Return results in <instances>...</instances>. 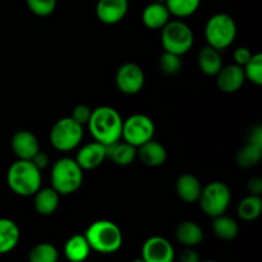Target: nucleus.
<instances>
[{
	"label": "nucleus",
	"mask_w": 262,
	"mask_h": 262,
	"mask_svg": "<svg viewBox=\"0 0 262 262\" xmlns=\"http://www.w3.org/2000/svg\"><path fill=\"white\" fill-rule=\"evenodd\" d=\"M89 128L95 141L109 146L122 138L123 119L118 110L112 106H99L92 110Z\"/></svg>",
	"instance_id": "nucleus-1"
},
{
	"label": "nucleus",
	"mask_w": 262,
	"mask_h": 262,
	"mask_svg": "<svg viewBox=\"0 0 262 262\" xmlns=\"http://www.w3.org/2000/svg\"><path fill=\"white\" fill-rule=\"evenodd\" d=\"M7 183L10 191L18 196H33L41 188L42 176L32 161L18 159L8 169Z\"/></svg>",
	"instance_id": "nucleus-2"
},
{
	"label": "nucleus",
	"mask_w": 262,
	"mask_h": 262,
	"mask_svg": "<svg viewBox=\"0 0 262 262\" xmlns=\"http://www.w3.org/2000/svg\"><path fill=\"white\" fill-rule=\"evenodd\" d=\"M91 251L109 255L120 250L123 245V234L120 228L110 220H96L84 233Z\"/></svg>",
	"instance_id": "nucleus-3"
},
{
	"label": "nucleus",
	"mask_w": 262,
	"mask_h": 262,
	"mask_svg": "<svg viewBox=\"0 0 262 262\" xmlns=\"http://www.w3.org/2000/svg\"><path fill=\"white\" fill-rule=\"evenodd\" d=\"M51 187L59 194H72L83 182V170L74 159L61 158L51 168Z\"/></svg>",
	"instance_id": "nucleus-4"
},
{
	"label": "nucleus",
	"mask_w": 262,
	"mask_h": 262,
	"mask_svg": "<svg viewBox=\"0 0 262 262\" xmlns=\"http://www.w3.org/2000/svg\"><path fill=\"white\" fill-rule=\"evenodd\" d=\"M237 36L235 20L227 13H216L209 18L205 26V37L207 45L216 50L229 48Z\"/></svg>",
	"instance_id": "nucleus-5"
},
{
	"label": "nucleus",
	"mask_w": 262,
	"mask_h": 262,
	"mask_svg": "<svg viewBox=\"0 0 262 262\" xmlns=\"http://www.w3.org/2000/svg\"><path fill=\"white\" fill-rule=\"evenodd\" d=\"M193 41L191 27L182 20H169L161 28V45L164 51L182 56L191 50Z\"/></svg>",
	"instance_id": "nucleus-6"
},
{
	"label": "nucleus",
	"mask_w": 262,
	"mask_h": 262,
	"mask_svg": "<svg viewBox=\"0 0 262 262\" xmlns=\"http://www.w3.org/2000/svg\"><path fill=\"white\" fill-rule=\"evenodd\" d=\"M83 138V125L71 117L56 120L50 130V142L54 148L61 152L72 151L81 143Z\"/></svg>",
	"instance_id": "nucleus-7"
},
{
	"label": "nucleus",
	"mask_w": 262,
	"mask_h": 262,
	"mask_svg": "<svg viewBox=\"0 0 262 262\" xmlns=\"http://www.w3.org/2000/svg\"><path fill=\"white\" fill-rule=\"evenodd\" d=\"M232 201V193L229 187L223 182H211L202 187L200 194V206L207 216H219L225 214Z\"/></svg>",
	"instance_id": "nucleus-8"
},
{
	"label": "nucleus",
	"mask_w": 262,
	"mask_h": 262,
	"mask_svg": "<svg viewBox=\"0 0 262 262\" xmlns=\"http://www.w3.org/2000/svg\"><path fill=\"white\" fill-rule=\"evenodd\" d=\"M154 135H155V124L147 115L133 114L123 120L122 138L135 147L152 140Z\"/></svg>",
	"instance_id": "nucleus-9"
},
{
	"label": "nucleus",
	"mask_w": 262,
	"mask_h": 262,
	"mask_svg": "<svg viewBox=\"0 0 262 262\" xmlns=\"http://www.w3.org/2000/svg\"><path fill=\"white\" fill-rule=\"evenodd\" d=\"M118 90L125 95H136L143 89L145 73L138 64L128 61L118 68L115 74Z\"/></svg>",
	"instance_id": "nucleus-10"
},
{
	"label": "nucleus",
	"mask_w": 262,
	"mask_h": 262,
	"mask_svg": "<svg viewBox=\"0 0 262 262\" xmlns=\"http://www.w3.org/2000/svg\"><path fill=\"white\" fill-rule=\"evenodd\" d=\"M141 253V257L145 262H174L176 258L171 243L166 238L159 235L146 239Z\"/></svg>",
	"instance_id": "nucleus-11"
},
{
	"label": "nucleus",
	"mask_w": 262,
	"mask_h": 262,
	"mask_svg": "<svg viewBox=\"0 0 262 262\" xmlns=\"http://www.w3.org/2000/svg\"><path fill=\"white\" fill-rule=\"evenodd\" d=\"M128 0H99L96 4V15L105 25H117L127 15Z\"/></svg>",
	"instance_id": "nucleus-12"
},
{
	"label": "nucleus",
	"mask_w": 262,
	"mask_h": 262,
	"mask_svg": "<svg viewBox=\"0 0 262 262\" xmlns=\"http://www.w3.org/2000/svg\"><path fill=\"white\" fill-rule=\"evenodd\" d=\"M12 150L19 160H31L40 151V142L31 130H18L12 137Z\"/></svg>",
	"instance_id": "nucleus-13"
},
{
	"label": "nucleus",
	"mask_w": 262,
	"mask_h": 262,
	"mask_svg": "<svg viewBox=\"0 0 262 262\" xmlns=\"http://www.w3.org/2000/svg\"><path fill=\"white\" fill-rule=\"evenodd\" d=\"M246 76L243 67L238 64L222 67L219 73L216 74V84L219 90L225 94H234L245 84Z\"/></svg>",
	"instance_id": "nucleus-14"
},
{
	"label": "nucleus",
	"mask_w": 262,
	"mask_h": 262,
	"mask_svg": "<svg viewBox=\"0 0 262 262\" xmlns=\"http://www.w3.org/2000/svg\"><path fill=\"white\" fill-rule=\"evenodd\" d=\"M105 159H106V146L95 141L79 148L74 160L81 166L82 170H94L104 163Z\"/></svg>",
	"instance_id": "nucleus-15"
},
{
	"label": "nucleus",
	"mask_w": 262,
	"mask_h": 262,
	"mask_svg": "<svg viewBox=\"0 0 262 262\" xmlns=\"http://www.w3.org/2000/svg\"><path fill=\"white\" fill-rule=\"evenodd\" d=\"M137 158H140V160L145 165L156 168V166H160L165 163L166 158H168V152H166L165 147L160 142L150 140L143 143V145L138 146Z\"/></svg>",
	"instance_id": "nucleus-16"
},
{
	"label": "nucleus",
	"mask_w": 262,
	"mask_h": 262,
	"mask_svg": "<svg viewBox=\"0 0 262 262\" xmlns=\"http://www.w3.org/2000/svg\"><path fill=\"white\" fill-rule=\"evenodd\" d=\"M176 191L179 199L183 200L184 202L194 204V202L199 201L200 194H201V182L193 174H182L176 182Z\"/></svg>",
	"instance_id": "nucleus-17"
},
{
	"label": "nucleus",
	"mask_w": 262,
	"mask_h": 262,
	"mask_svg": "<svg viewBox=\"0 0 262 262\" xmlns=\"http://www.w3.org/2000/svg\"><path fill=\"white\" fill-rule=\"evenodd\" d=\"M170 13L165 3L154 2L146 5L142 12V22L150 30H161L169 22Z\"/></svg>",
	"instance_id": "nucleus-18"
},
{
	"label": "nucleus",
	"mask_w": 262,
	"mask_h": 262,
	"mask_svg": "<svg viewBox=\"0 0 262 262\" xmlns=\"http://www.w3.org/2000/svg\"><path fill=\"white\" fill-rule=\"evenodd\" d=\"M33 207L36 212L42 216H49L53 215L59 207V201H60V194L50 187V188H40L35 194H33Z\"/></svg>",
	"instance_id": "nucleus-19"
},
{
	"label": "nucleus",
	"mask_w": 262,
	"mask_h": 262,
	"mask_svg": "<svg viewBox=\"0 0 262 262\" xmlns=\"http://www.w3.org/2000/svg\"><path fill=\"white\" fill-rule=\"evenodd\" d=\"M106 158H109L117 165L127 166L132 164L137 158V147L125 141L120 142L119 140L106 146Z\"/></svg>",
	"instance_id": "nucleus-20"
},
{
	"label": "nucleus",
	"mask_w": 262,
	"mask_h": 262,
	"mask_svg": "<svg viewBox=\"0 0 262 262\" xmlns=\"http://www.w3.org/2000/svg\"><path fill=\"white\" fill-rule=\"evenodd\" d=\"M19 238L20 232L17 223L7 217H0V255L14 250Z\"/></svg>",
	"instance_id": "nucleus-21"
},
{
	"label": "nucleus",
	"mask_w": 262,
	"mask_h": 262,
	"mask_svg": "<svg viewBox=\"0 0 262 262\" xmlns=\"http://www.w3.org/2000/svg\"><path fill=\"white\" fill-rule=\"evenodd\" d=\"M176 237L186 247H194L204 241V230L197 223L186 220L177 225Z\"/></svg>",
	"instance_id": "nucleus-22"
},
{
	"label": "nucleus",
	"mask_w": 262,
	"mask_h": 262,
	"mask_svg": "<svg viewBox=\"0 0 262 262\" xmlns=\"http://www.w3.org/2000/svg\"><path fill=\"white\" fill-rule=\"evenodd\" d=\"M91 248L84 234H74L64 245V255L71 262H84L90 256Z\"/></svg>",
	"instance_id": "nucleus-23"
},
{
	"label": "nucleus",
	"mask_w": 262,
	"mask_h": 262,
	"mask_svg": "<svg viewBox=\"0 0 262 262\" xmlns=\"http://www.w3.org/2000/svg\"><path fill=\"white\" fill-rule=\"evenodd\" d=\"M199 68L206 76H216L223 67L222 55L220 51L211 46H205L200 50L199 58H197Z\"/></svg>",
	"instance_id": "nucleus-24"
},
{
	"label": "nucleus",
	"mask_w": 262,
	"mask_h": 262,
	"mask_svg": "<svg viewBox=\"0 0 262 262\" xmlns=\"http://www.w3.org/2000/svg\"><path fill=\"white\" fill-rule=\"evenodd\" d=\"M212 230H214L215 235L220 239L232 241L239 233V227H238V223L234 219L223 214L214 217Z\"/></svg>",
	"instance_id": "nucleus-25"
},
{
	"label": "nucleus",
	"mask_w": 262,
	"mask_h": 262,
	"mask_svg": "<svg viewBox=\"0 0 262 262\" xmlns=\"http://www.w3.org/2000/svg\"><path fill=\"white\" fill-rule=\"evenodd\" d=\"M261 196H255V194H250V196L245 197V199L238 204L237 207L238 216L242 220H245V222H253V220H256L261 215Z\"/></svg>",
	"instance_id": "nucleus-26"
},
{
	"label": "nucleus",
	"mask_w": 262,
	"mask_h": 262,
	"mask_svg": "<svg viewBox=\"0 0 262 262\" xmlns=\"http://www.w3.org/2000/svg\"><path fill=\"white\" fill-rule=\"evenodd\" d=\"M262 156V146L247 142L237 154V164L242 168H252L257 165Z\"/></svg>",
	"instance_id": "nucleus-27"
},
{
	"label": "nucleus",
	"mask_w": 262,
	"mask_h": 262,
	"mask_svg": "<svg viewBox=\"0 0 262 262\" xmlns=\"http://www.w3.org/2000/svg\"><path fill=\"white\" fill-rule=\"evenodd\" d=\"M59 252L56 247L51 243H38L31 248L28 253L30 262H58Z\"/></svg>",
	"instance_id": "nucleus-28"
},
{
	"label": "nucleus",
	"mask_w": 262,
	"mask_h": 262,
	"mask_svg": "<svg viewBox=\"0 0 262 262\" xmlns=\"http://www.w3.org/2000/svg\"><path fill=\"white\" fill-rule=\"evenodd\" d=\"M201 0H165L169 13L174 17L186 18L199 9Z\"/></svg>",
	"instance_id": "nucleus-29"
},
{
	"label": "nucleus",
	"mask_w": 262,
	"mask_h": 262,
	"mask_svg": "<svg viewBox=\"0 0 262 262\" xmlns=\"http://www.w3.org/2000/svg\"><path fill=\"white\" fill-rule=\"evenodd\" d=\"M246 79H250L252 83L262 84V55L260 53L252 54L248 63L243 67Z\"/></svg>",
	"instance_id": "nucleus-30"
},
{
	"label": "nucleus",
	"mask_w": 262,
	"mask_h": 262,
	"mask_svg": "<svg viewBox=\"0 0 262 262\" xmlns=\"http://www.w3.org/2000/svg\"><path fill=\"white\" fill-rule=\"evenodd\" d=\"M182 66V56L176 55V54L164 51L159 58V69L165 74H177L181 72Z\"/></svg>",
	"instance_id": "nucleus-31"
},
{
	"label": "nucleus",
	"mask_w": 262,
	"mask_h": 262,
	"mask_svg": "<svg viewBox=\"0 0 262 262\" xmlns=\"http://www.w3.org/2000/svg\"><path fill=\"white\" fill-rule=\"evenodd\" d=\"M28 9L38 17L53 14L56 8V0H26Z\"/></svg>",
	"instance_id": "nucleus-32"
},
{
	"label": "nucleus",
	"mask_w": 262,
	"mask_h": 262,
	"mask_svg": "<svg viewBox=\"0 0 262 262\" xmlns=\"http://www.w3.org/2000/svg\"><path fill=\"white\" fill-rule=\"evenodd\" d=\"M91 113H92V109L89 106V105L79 104L77 105V106H74L71 118L73 120H76L77 123H79L81 125H84L89 123L90 117H91Z\"/></svg>",
	"instance_id": "nucleus-33"
},
{
	"label": "nucleus",
	"mask_w": 262,
	"mask_h": 262,
	"mask_svg": "<svg viewBox=\"0 0 262 262\" xmlns=\"http://www.w3.org/2000/svg\"><path fill=\"white\" fill-rule=\"evenodd\" d=\"M252 56V53H251L250 49L247 48H238L237 50L234 51V61L235 64L241 67H245L246 64L248 63V60Z\"/></svg>",
	"instance_id": "nucleus-34"
},
{
	"label": "nucleus",
	"mask_w": 262,
	"mask_h": 262,
	"mask_svg": "<svg viewBox=\"0 0 262 262\" xmlns=\"http://www.w3.org/2000/svg\"><path fill=\"white\" fill-rule=\"evenodd\" d=\"M247 189L251 194L261 196L262 193V179L258 177H252L247 183Z\"/></svg>",
	"instance_id": "nucleus-35"
},
{
	"label": "nucleus",
	"mask_w": 262,
	"mask_h": 262,
	"mask_svg": "<svg viewBox=\"0 0 262 262\" xmlns=\"http://www.w3.org/2000/svg\"><path fill=\"white\" fill-rule=\"evenodd\" d=\"M200 256L196 251L192 247L186 248L184 251H182L181 256H179V262H200Z\"/></svg>",
	"instance_id": "nucleus-36"
},
{
	"label": "nucleus",
	"mask_w": 262,
	"mask_h": 262,
	"mask_svg": "<svg viewBox=\"0 0 262 262\" xmlns=\"http://www.w3.org/2000/svg\"><path fill=\"white\" fill-rule=\"evenodd\" d=\"M31 161L35 164L36 168L40 169V170H42V169H45L46 166L49 165V161L50 160H49V156L46 155L45 152H42V151H38V152L36 154L32 159H31Z\"/></svg>",
	"instance_id": "nucleus-37"
},
{
	"label": "nucleus",
	"mask_w": 262,
	"mask_h": 262,
	"mask_svg": "<svg viewBox=\"0 0 262 262\" xmlns=\"http://www.w3.org/2000/svg\"><path fill=\"white\" fill-rule=\"evenodd\" d=\"M248 142L262 146V127L261 125H255V127L250 130V135H248Z\"/></svg>",
	"instance_id": "nucleus-38"
},
{
	"label": "nucleus",
	"mask_w": 262,
	"mask_h": 262,
	"mask_svg": "<svg viewBox=\"0 0 262 262\" xmlns=\"http://www.w3.org/2000/svg\"><path fill=\"white\" fill-rule=\"evenodd\" d=\"M132 262H145V261H143L142 257H140V258H136V260H133Z\"/></svg>",
	"instance_id": "nucleus-39"
},
{
	"label": "nucleus",
	"mask_w": 262,
	"mask_h": 262,
	"mask_svg": "<svg viewBox=\"0 0 262 262\" xmlns=\"http://www.w3.org/2000/svg\"><path fill=\"white\" fill-rule=\"evenodd\" d=\"M200 262H216V261H200Z\"/></svg>",
	"instance_id": "nucleus-40"
}]
</instances>
